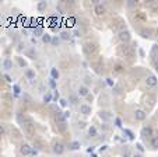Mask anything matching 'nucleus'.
Instances as JSON below:
<instances>
[{
	"mask_svg": "<svg viewBox=\"0 0 158 157\" xmlns=\"http://www.w3.org/2000/svg\"><path fill=\"white\" fill-rule=\"evenodd\" d=\"M78 96L80 97H87L88 96V88L85 86H81L80 88H78Z\"/></svg>",
	"mask_w": 158,
	"mask_h": 157,
	"instance_id": "9d476101",
	"label": "nucleus"
},
{
	"mask_svg": "<svg viewBox=\"0 0 158 157\" xmlns=\"http://www.w3.org/2000/svg\"><path fill=\"white\" fill-rule=\"evenodd\" d=\"M25 76H27L29 80H32V78L35 77V72H34V70H27V72H25Z\"/></svg>",
	"mask_w": 158,
	"mask_h": 157,
	"instance_id": "6ab92c4d",
	"label": "nucleus"
},
{
	"mask_svg": "<svg viewBox=\"0 0 158 157\" xmlns=\"http://www.w3.org/2000/svg\"><path fill=\"white\" fill-rule=\"evenodd\" d=\"M153 64H154L155 70H158V56H154V59H153Z\"/></svg>",
	"mask_w": 158,
	"mask_h": 157,
	"instance_id": "cd10ccee",
	"label": "nucleus"
},
{
	"mask_svg": "<svg viewBox=\"0 0 158 157\" xmlns=\"http://www.w3.org/2000/svg\"><path fill=\"white\" fill-rule=\"evenodd\" d=\"M36 154H38V152H36V150H34V149H32V152H31V156H36Z\"/></svg>",
	"mask_w": 158,
	"mask_h": 157,
	"instance_id": "79ce46f5",
	"label": "nucleus"
},
{
	"mask_svg": "<svg viewBox=\"0 0 158 157\" xmlns=\"http://www.w3.org/2000/svg\"><path fill=\"white\" fill-rule=\"evenodd\" d=\"M69 149H70V150H78V149H80V143H78V142H71L70 146H69Z\"/></svg>",
	"mask_w": 158,
	"mask_h": 157,
	"instance_id": "2eb2a0df",
	"label": "nucleus"
},
{
	"mask_svg": "<svg viewBox=\"0 0 158 157\" xmlns=\"http://www.w3.org/2000/svg\"><path fill=\"white\" fill-rule=\"evenodd\" d=\"M133 157H141V156H140V154H134Z\"/></svg>",
	"mask_w": 158,
	"mask_h": 157,
	"instance_id": "49530a36",
	"label": "nucleus"
},
{
	"mask_svg": "<svg viewBox=\"0 0 158 157\" xmlns=\"http://www.w3.org/2000/svg\"><path fill=\"white\" fill-rule=\"evenodd\" d=\"M42 41L45 44H49V42H52V38H50V35H45V34H43L42 35Z\"/></svg>",
	"mask_w": 158,
	"mask_h": 157,
	"instance_id": "5701e85b",
	"label": "nucleus"
},
{
	"mask_svg": "<svg viewBox=\"0 0 158 157\" xmlns=\"http://www.w3.org/2000/svg\"><path fill=\"white\" fill-rule=\"evenodd\" d=\"M151 133H153V129L151 128H143V130H141V135L143 136H151Z\"/></svg>",
	"mask_w": 158,
	"mask_h": 157,
	"instance_id": "4468645a",
	"label": "nucleus"
},
{
	"mask_svg": "<svg viewBox=\"0 0 158 157\" xmlns=\"http://www.w3.org/2000/svg\"><path fill=\"white\" fill-rule=\"evenodd\" d=\"M53 153L57 154V156L63 154V153H64V146L62 144V143H56V144L53 146Z\"/></svg>",
	"mask_w": 158,
	"mask_h": 157,
	"instance_id": "20e7f679",
	"label": "nucleus"
},
{
	"mask_svg": "<svg viewBox=\"0 0 158 157\" xmlns=\"http://www.w3.org/2000/svg\"><path fill=\"white\" fill-rule=\"evenodd\" d=\"M56 121L60 122V124H64V122H66V118H64V114H63V112H57Z\"/></svg>",
	"mask_w": 158,
	"mask_h": 157,
	"instance_id": "ddd939ff",
	"label": "nucleus"
},
{
	"mask_svg": "<svg viewBox=\"0 0 158 157\" xmlns=\"http://www.w3.org/2000/svg\"><path fill=\"white\" fill-rule=\"evenodd\" d=\"M123 54H125V56H127V58H130L132 56V50H130V46H123Z\"/></svg>",
	"mask_w": 158,
	"mask_h": 157,
	"instance_id": "f3484780",
	"label": "nucleus"
},
{
	"mask_svg": "<svg viewBox=\"0 0 158 157\" xmlns=\"http://www.w3.org/2000/svg\"><path fill=\"white\" fill-rule=\"evenodd\" d=\"M134 118H136L137 121H144L146 119V112L141 110H137L136 112H134Z\"/></svg>",
	"mask_w": 158,
	"mask_h": 157,
	"instance_id": "0eeeda50",
	"label": "nucleus"
},
{
	"mask_svg": "<svg viewBox=\"0 0 158 157\" xmlns=\"http://www.w3.org/2000/svg\"><path fill=\"white\" fill-rule=\"evenodd\" d=\"M115 124H116V126H119V128L122 126V121H120L119 118H116V119H115Z\"/></svg>",
	"mask_w": 158,
	"mask_h": 157,
	"instance_id": "473e14b6",
	"label": "nucleus"
},
{
	"mask_svg": "<svg viewBox=\"0 0 158 157\" xmlns=\"http://www.w3.org/2000/svg\"><path fill=\"white\" fill-rule=\"evenodd\" d=\"M59 42H60V39L57 38V36L52 38V45H55V46H56V45H59Z\"/></svg>",
	"mask_w": 158,
	"mask_h": 157,
	"instance_id": "c85d7f7f",
	"label": "nucleus"
},
{
	"mask_svg": "<svg viewBox=\"0 0 158 157\" xmlns=\"http://www.w3.org/2000/svg\"><path fill=\"white\" fill-rule=\"evenodd\" d=\"M70 102L71 104H77V97L76 96H70Z\"/></svg>",
	"mask_w": 158,
	"mask_h": 157,
	"instance_id": "2f4dec72",
	"label": "nucleus"
},
{
	"mask_svg": "<svg viewBox=\"0 0 158 157\" xmlns=\"http://www.w3.org/2000/svg\"><path fill=\"white\" fill-rule=\"evenodd\" d=\"M146 83H147L148 87H155L157 86V77H155V76H148Z\"/></svg>",
	"mask_w": 158,
	"mask_h": 157,
	"instance_id": "423d86ee",
	"label": "nucleus"
},
{
	"mask_svg": "<svg viewBox=\"0 0 158 157\" xmlns=\"http://www.w3.org/2000/svg\"><path fill=\"white\" fill-rule=\"evenodd\" d=\"M87 152H88V153H92V152H94V147H90V149H88Z\"/></svg>",
	"mask_w": 158,
	"mask_h": 157,
	"instance_id": "c03bdc74",
	"label": "nucleus"
},
{
	"mask_svg": "<svg viewBox=\"0 0 158 157\" xmlns=\"http://www.w3.org/2000/svg\"><path fill=\"white\" fill-rule=\"evenodd\" d=\"M141 36H143V38H150V31H146V30H143V31H141Z\"/></svg>",
	"mask_w": 158,
	"mask_h": 157,
	"instance_id": "a878e982",
	"label": "nucleus"
},
{
	"mask_svg": "<svg viewBox=\"0 0 158 157\" xmlns=\"http://www.w3.org/2000/svg\"><path fill=\"white\" fill-rule=\"evenodd\" d=\"M25 55H27L28 58H31V59H35V58H36V52H35V49H34V48H31V49H27Z\"/></svg>",
	"mask_w": 158,
	"mask_h": 157,
	"instance_id": "9b49d317",
	"label": "nucleus"
},
{
	"mask_svg": "<svg viewBox=\"0 0 158 157\" xmlns=\"http://www.w3.org/2000/svg\"><path fill=\"white\" fill-rule=\"evenodd\" d=\"M60 105H62V107H66V105H67L66 100H60Z\"/></svg>",
	"mask_w": 158,
	"mask_h": 157,
	"instance_id": "4c0bfd02",
	"label": "nucleus"
},
{
	"mask_svg": "<svg viewBox=\"0 0 158 157\" xmlns=\"http://www.w3.org/2000/svg\"><path fill=\"white\" fill-rule=\"evenodd\" d=\"M108 84H109V86H113V83H112V80H111V78H108Z\"/></svg>",
	"mask_w": 158,
	"mask_h": 157,
	"instance_id": "37998d69",
	"label": "nucleus"
},
{
	"mask_svg": "<svg viewBox=\"0 0 158 157\" xmlns=\"http://www.w3.org/2000/svg\"><path fill=\"white\" fill-rule=\"evenodd\" d=\"M151 146L154 147V149H158V136H155V138L151 139Z\"/></svg>",
	"mask_w": 158,
	"mask_h": 157,
	"instance_id": "412c9836",
	"label": "nucleus"
},
{
	"mask_svg": "<svg viewBox=\"0 0 158 157\" xmlns=\"http://www.w3.org/2000/svg\"><path fill=\"white\" fill-rule=\"evenodd\" d=\"M22 129H24V132L27 133V135L31 136L32 133H34V130H35V125H34V122H32L31 119H27V121H24V124H22Z\"/></svg>",
	"mask_w": 158,
	"mask_h": 157,
	"instance_id": "f257e3e1",
	"label": "nucleus"
},
{
	"mask_svg": "<svg viewBox=\"0 0 158 157\" xmlns=\"http://www.w3.org/2000/svg\"><path fill=\"white\" fill-rule=\"evenodd\" d=\"M69 38H70V34H69V32H62V34H60V39H63V41H67Z\"/></svg>",
	"mask_w": 158,
	"mask_h": 157,
	"instance_id": "b1692460",
	"label": "nucleus"
},
{
	"mask_svg": "<svg viewBox=\"0 0 158 157\" xmlns=\"http://www.w3.org/2000/svg\"><path fill=\"white\" fill-rule=\"evenodd\" d=\"M83 49H84V52L87 55H91V54H94L95 52V49H97V48H95V44H91V42H87L84 45V48H83Z\"/></svg>",
	"mask_w": 158,
	"mask_h": 157,
	"instance_id": "7ed1b4c3",
	"label": "nucleus"
},
{
	"mask_svg": "<svg viewBox=\"0 0 158 157\" xmlns=\"http://www.w3.org/2000/svg\"><path fill=\"white\" fill-rule=\"evenodd\" d=\"M46 8V2H39L38 3V10L39 11H43Z\"/></svg>",
	"mask_w": 158,
	"mask_h": 157,
	"instance_id": "4be33fe9",
	"label": "nucleus"
},
{
	"mask_svg": "<svg viewBox=\"0 0 158 157\" xmlns=\"http://www.w3.org/2000/svg\"><path fill=\"white\" fill-rule=\"evenodd\" d=\"M125 133H126V135H129V139H132L133 140L134 139V135L132 132H130V130H127V129H125Z\"/></svg>",
	"mask_w": 158,
	"mask_h": 157,
	"instance_id": "c756f323",
	"label": "nucleus"
},
{
	"mask_svg": "<svg viewBox=\"0 0 158 157\" xmlns=\"http://www.w3.org/2000/svg\"><path fill=\"white\" fill-rule=\"evenodd\" d=\"M14 94H15V96L20 94V87H18V86H14Z\"/></svg>",
	"mask_w": 158,
	"mask_h": 157,
	"instance_id": "f704fd0d",
	"label": "nucleus"
},
{
	"mask_svg": "<svg viewBox=\"0 0 158 157\" xmlns=\"http://www.w3.org/2000/svg\"><path fill=\"white\" fill-rule=\"evenodd\" d=\"M136 147H137V150H139V152H144V147L141 146L140 143H137V144H136Z\"/></svg>",
	"mask_w": 158,
	"mask_h": 157,
	"instance_id": "72a5a7b5",
	"label": "nucleus"
},
{
	"mask_svg": "<svg viewBox=\"0 0 158 157\" xmlns=\"http://www.w3.org/2000/svg\"><path fill=\"white\" fill-rule=\"evenodd\" d=\"M92 157H97V156H95V154H92Z\"/></svg>",
	"mask_w": 158,
	"mask_h": 157,
	"instance_id": "de8ad7c7",
	"label": "nucleus"
},
{
	"mask_svg": "<svg viewBox=\"0 0 158 157\" xmlns=\"http://www.w3.org/2000/svg\"><path fill=\"white\" fill-rule=\"evenodd\" d=\"M60 130H64V124H60Z\"/></svg>",
	"mask_w": 158,
	"mask_h": 157,
	"instance_id": "a18cd8bd",
	"label": "nucleus"
},
{
	"mask_svg": "<svg viewBox=\"0 0 158 157\" xmlns=\"http://www.w3.org/2000/svg\"><path fill=\"white\" fill-rule=\"evenodd\" d=\"M119 39L122 41V42H129V41H130L129 31H120L119 32Z\"/></svg>",
	"mask_w": 158,
	"mask_h": 157,
	"instance_id": "39448f33",
	"label": "nucleus"
},
{
	"mask_svg": "<svg viewBox=\"0 0 158 157\" xmlns=\"http://www.w3.org/2000/svg\"><path fill=\"white\" fill-rule=\"evenodd\" d=\"M50 100H52L50 94H45V96H43V101H45L46 104H48V102H50Z\"/></svg>",
	"mask_w": 158,
	"mask_h": 157,
	"instance_id": "bb28decb",
	"label": "nucleus"
},
{
	"mask_svg": "<svg viewBox=\"0 0 158 157\" xmlns=\"http://www.w3.org/2000/svg\"><path fill=\"white\" fill-rule=\"evenodd\" d=\"M94 11H95V14L97 16H104L105 14V7H104L102 4H97L95 8H94Z\"/></svg>",
	"mask_w": 158,
	"mask_h": 157,
	"instance_id": "6e6552de",
	"label": "nucleus"
},
{
	"mask_svg": "<svg viewBox=\"0 0 158 157\" xmlns=\"http://www.w3.org/2000/svg\"><path fill=\"white\" fill-rule=\"evenodd\" d=\"M4 78H6V80H7V82H13V80H11V77H10V76H8V74H4Z\"/></svg>",
	"mask_w": 158,
	"mask_h": 157,
	"instance_id": "ea45409f",
	"label": "nucleus"
},
{
	"mask_svg": "<svg viewBox=\"0 0 158 157\" xmlns=\"http://www.w3.org/2000/svg\"><path fill=\"white\" fill-rule=\"evenodd\" d=\"M18 63H20V66H22V68L25 66V62L22 60V59H18Z\"/></svg>",
	"mask_w": 158,
	"mask_h": 157,
	"instance_id": "e433bc0d",
	"label": "nucleus"
},
{
	"mask_svg": "<svg viewBox=\"0 0 158 157\" xmlns=\"http://www.w3.org/2000/svg\"><path fill=\"white\" fill-rule=\"evenodd\" d=\"M63 114H64V118H66V119L70 116V112H69V111H66V112H63Z\"/></svg>",
	"mask_w": 158,
	"mask_h": 157,
	"instance_id": "a19ab883",
	"label": "nucleus"
},
{
	"mask_svg": "<svg viewBox=\"0 0 158 157\" xmlns=\"http://www.w3.org/2000/svg\"><path fill=\"white\" fill-rule=\"evenodd\" d=\"M80 112L84 115H90L91 114V107H88V105H85V104H83V105H80Z\"/></svg>",
	"mask_w": 158,
	"mask_h": 157,
	"instance_id": "1a4fd4ad",
	"label": "nucleus"
},
{
	"mask_svg": "<svg viewBox=\"0 0 158 157\" xmlns=\"http://www.w3.org/2000/svg\"><path fill=\"white\" fill-rule=\"evenodd\" d=\"M4 132H6V130H4V126H3V125H0V136H3V135H4Z\"/></svg>",
	"mask_w": 158,
	"mask_h": 157,
	"instance_id": "c9c22d12",
	"label": "nucleus"
},
{
	"mask_svg": "<svg viewBox=\"0 0 158 157\" xmlns=\"http://www.w3.org/2000/svg\"><path fill=\"white\" fill-rule=\"evenodd\" d=\"M50 76H52V78L53 80H56L57 77H59V72H57V69H50Z\"/></svg>",
	"mask_w": 158,
	"mask_h": 157,
	"instance_id": "dca6fc26",
	"label": "nucleus"
},
{
	"mask_svg": "<svg viewBox=\"0 0 158 157\" xmlns=\"http://www.w3.org/2000/svg\"><path fill=\"white\" fill-rule=\"evenodd\" d=\"M99 118H101L102 121H105V122H108L109 119H111V115H109V112H99Z\"/></svg>",
	"mask_w": 158,
	"mask_h": 157,
	"instance_id": "f8f14e48",
	"label": "nucleus"
},
{
	"mask_svg": "<svg viewBox=\"0 0 158 157\" xmlns=\"http://www.w3.org/2000/svg\"><path fill=\"white\" fill-rule=\"evenodd\" d=\"M88 135L90 136H97V129H95L94 126H91V128L88 129Z\"/></svg>",
	"mask_w": 158,
	"mask_h": 157,
	"instance_id": "393cba45",
	"label": "nucleus"
},
{
	"mask_svg": "<svg viewBox=\"0 0 158 157\" xmlns=\"http://www.w3.org/2000/svg\"><path fill=\"white\" fill-rule=\"evenodd\" d=\"M31 152H32V147L29 144H27V143L21 144V147H20V153L22 156H31Z\"/></svg>",
	"mask_w": 158,
	"mask_h": 157,
	"instance_id": "f03ea898",
	"label": "nucleus"
},
{
	"mask_svg": "<svg viewBox=\"0 0 158 157\" xmlns=\"http://www.w3.org/2000/svg\"><path fill=\"white\" fill-rule=\"evenodd\" d=\"M4 68L7 69V70H10V69L13 68V62H11L10 59H6V60H4Z\"/></svg>",
	"mask_w": 158,
	"mask_h": 157,
	"instance_id": "a211bd4d",
	"label": "nucleus"
},
{
	"mask_svg": "<svg viewBox=\"0 0 158 157\" xmlns=\"http://www.w3.org/2000/svg\"><path fill=\"white\" fill-rule=\"evenodd\" d=\"M34 34H35L36 36H39V35H43V30H42V27H36V28L34 30Z\"/></svg>",
	"mask_w": 158,
	"mask_h": 157,
	"instance_id": "aec40b11",
	"label": "nucleus"
},
{
	"mask_svg": "<svg viewBox=\"0 0 158 157\" xmlns=\"http://www.w3.org/2000/svg\"><path fill=\"white\" fill-rule=\"evenodd\" d=\"M49 86L52 87V88H56V82H55L53 78H50V80H49Z\"/></svg>",
	"mask_w": 158,
	"mask_h": 157,
	"instance_id": "7c9ffc66",
	"label": "nucleus"
},
{
	"mask_svg": "<svg viewBox=\"0 0 158 157\" xmlns=\"http://www.w3.org/2000/svg\"><path fill=\"white\" fill-rule=\"evenodd\" d=\"M74 35H76V36H81V31L76 30V31H74Z\"/></svg>",
	"mask_w": 158,
	"mask_h": 157,
	"instance_id": "58836bf2",
	"label": "nucleus"
}]
</instances>
